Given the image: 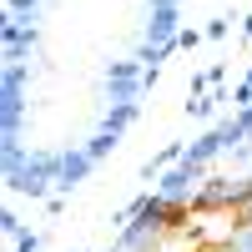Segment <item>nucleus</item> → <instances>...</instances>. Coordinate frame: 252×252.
<instances>
[]
</instances>
